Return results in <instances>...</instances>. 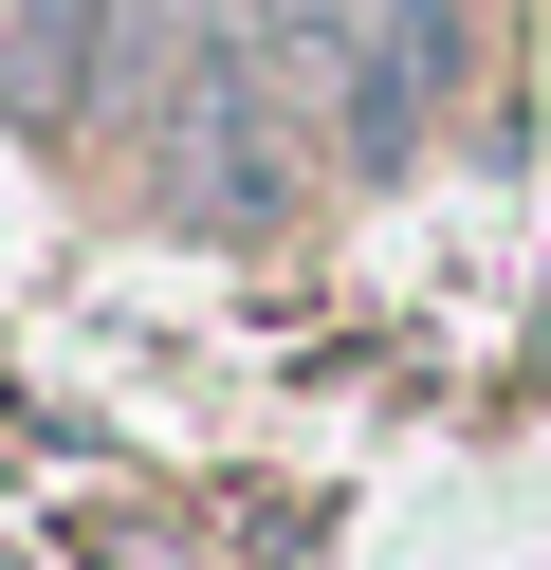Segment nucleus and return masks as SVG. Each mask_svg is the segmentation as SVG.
Returning <instances> with one entry per match:
<instances>
[{
	"label": "nucleus",
	"mask_w": 551,
	"mask_h": 570,
	"mask_svg": "<svg viewBox=\"0 0 551 570\" xmlns=\"http://www.w3.org/2000/svg\"><path fill=\"white\" fill-rule=\"evenodd\" d=\"M257 56L294 92L350 111V148H404V129L460 92V19L441 0H257Z\"/></svg>",
	"instance_id": "obj_1"
},
{
	"label": "nucleus",
	"mask_w": 551,
	"mask_h": 570,
	"mask_svg": "<svg viewBox=\"0 0 551 570\" xmlns=\"http://www.w3.org/2000/svg\"><path fill=\"white\" fill-rule=\"evenodd\" d=\"M110 38H129V0H0V92L19 111H92Z\"/></svg>",
	"instance_id": "obj_2"
}]
</instances>
